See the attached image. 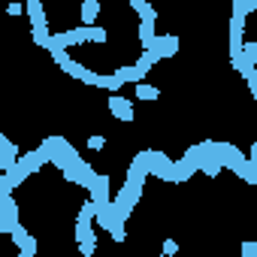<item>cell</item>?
<instances>
[{
  "label": "cell",
  "instance_id": "1",
  "mask_svg": "<svg viewBox=\"0 0 257 257\" xmlns=\"http://www.w3.org/2000/svg\"><path fill=\"white\" fill-rule=\"evenodd\" d=\"M0 203H4V215H0V230L4 233H13L16 224H19V206L10 194H0Z\"/></svg>",
  "mask_w": 257,
  "mask_h": 257
},
{
  "label": "cell",
  "instance_id": "2",
  "mask_svg": "<svg viewBox=\"0 0 257 257\" xmlns=\"http://www.w3.org/2000/svg\"><path fill=\"white\" fill-rule=\"evenodd\" d=\"M109 112L115 115V118H121V121H134L137 115H134V103L127 100V97H121V94H109Z\"/></svg>",
  "mask_w": 257,
  "mask_h": 257
},
{
  "label": "cell",
  "instance_id": "3",
  "mask_svg": "<svg viewBox=\"0 0 257 257\" xmlns=\"http://www.w3.org/2000/svg\"><path fill=\"white\" fill-rule=\"evenodd\" d=\"M16 164H19V149L13 146L10 137H0V170L10 173V170H16Z\"/></svg>",
  "mask_w": 257,
  "mask_h": 257
},
{
  "label": "cell",
  "instance_id": "4",
  "mask_svg": "<svg viewBox=\"0 0 257 257\" xmlns=\"http://www.w3.org/2000/svg\"><path fill=\"white\" fill-rule=\"evenodd\" d=\"M91 200H97L100 206H106V203H112L109 200V176H94V182H91Z\"/></svg>",
  "mask_w": 257,
  "mask_h": 257
},
{
  "label": "cell",
  "instance_id": "5",
  "mask_svg": "<svg viewBox=\"0 0 257 257\" xmlns=\"http://www.w3.org/2000/svg\"><path fill=\"white\" fill-rule=\"evenodd\" d=\"M28 7V19H31V28H49V16L43 10V0H31Z\"/></svg>",
  "mask_w": 257,
  "mask_h": 257
},
{
  "label": "cell",
  "instance_id": "6",
  "mask_svg": "<svg viewBox=\"0 0 257 257\" xmlns=\"http://www.w3.org/2000/svg\"><path fill=\"white\" fill-rule=\"evenodd\" d=\"M115 76H118L124 85H127V82H134V85H137V82H143L146 73H143L137 64H121V67H115Z\"/></svg>",
  "mask_w": 257,
  "mask_h": 257
},
{
  "label": "cell",
  "instance_id": "7",
  "mask_svg": "<svg viewBox=\"0 0 257 257\" xmlns=\"http://www.w3.org/2000/svg\"><path fill=\"white\" fill-rule=\"evenodd\" d=\"M254 64H257V61H254V58H248L245 52H242L239 58H233V70H236V73H242V79H245V82L257 73V67H254Z\"/></svg>",
  "mask_w": 257,
  "mask_h": 257
},
{
  "label": "cell",
  "instance_id": "8",
  "mask_svg": "<svg viewBox=\"0 0 257 257\" xmlns=\"http://www.w3.org/2000/svg\"><path fill=\"white\" fill-rule=\"evenodd\" d=\"M73 236H76V242H97V233H94L91 221H85V218H76Z\"/></svg>",
  "mask_w": 257,
  "mask_h": 257
},
{
  "label": "cell",
  "instance_id": "9",
  "mask_svg": "<svg viewBox=\"0 0 257 257\" xmlns=\"http://www.w3.org/2000/svg\"><path fill=\"white\" fill-rule=\"evenodd\" d=\"M158 52H161V58H173L179 52V37H173V34L158 37Z\"/></svg>",
  "mask_w": 257,
  "mask_h": 257
},
{
  "label": "cell",
  "instance_id": "10",
  "mask_svg": "<svg viewBox=\"0 0 257 257\" xmlns=\"http://www.w3.org/2000/svg\"><path fill=\"white\" fill-rule=\"evenodd\" d=\"M100 16V0H82V25H94Z\"/></svg>",
  "mask_w": 257,
  "mask_h": 257
},
{
  "label": "cell",
  "instance_id": "11",
  "mask_svg": "<svg viewBox=\"0 0 257 257\" xmlns=\"http://www.w3.org/2000/svg\"><path fill=\"white\" fill-rule=\"evenodd\" d=\"M137 100H158L161 97V88H155V85H146V82H137Z\"/></svg>",
  "mask_w": 257,
  "mask_h": 257
},
{
  "label": "cell",
  "instance_id": "12",
  "mask_svg": "<svg viewBox=\"0 0 257 257\" xmlns=\"http://www.w3.org/2000/svg\"><path fill=\"white\" fill-rule=\"evenodd\" d=\"M52 58H55V64H58L64 73H70V67H73V58L67 55V49H58V52H52Z\"/></svg>",
  "mask_w": 257,
  "mask_h": 257
},
{
  "label": "cell",
  "instance_id": "13",
  "mask_svg": "<svg viewBox=\"0 0 257 257\" xmlns=\"http://www.w3.org/2000/svg\"><path fill=\"white\" fill-rule=\"evenodd\" d=\"M19 248H22V257H37V239H34L31 233L22 239V245H19Z\"/></svg>",
  "mask_w": 257,
  "mask_h": 257
},
{
  "label": "cell",
  "instance_id": "14",
  "mask_svg": "<svg viewBox=\"0 0 257 257\" xmlns=\"http://www.w3.org/2000/svg\"><path fill=\"white\" fill-rule=\"evenodd\" d=\"M91 152H100L103 146H106V137H100V134H94V137H88V143H85Z\"/></svg>",
  "mask_w": 257,
  "mask_h": 257
},
{
  "label": "cell",
  "instance_id": "15",
  "mask_svg": "<svg viewBox=\"0 0 257 257\" xmlns=\"http://www.w3.org/2000/svg\"><path fill=\"white\" fill-rule=\"evenodd\" d=\"M140 19H149V22H158V10H155L152 4H146V7L140 10Z\"/></svg>",
  "mask_w": 257,
  "mask_h": 257
},
{
  "label": "cell",
  "instance_id": "16",
  "mask_svg": "<svg viewBox=\"0 0 257 257\" xmlns=\"http://www.w3.org/2000/svg\"><path fill=\"white\" fill-rule=\"evenodd\" d=\"M161 251L170 257V254H179V242L176 239H164V245H161Z\"/></svg>",
  "mask_w": 257,
  "mask_h": 257
},
{
  "label": "cell",
  "instance_id": "17",
  "mask_svg": "<svg viewBox=\"0 0 257 257\" xmlns=\"http://www.w3.org/2000/svg\"><path fill=\"white\" fill-rule=\"evenodd\" d=\"M242 52H245L248 58H254V61H257V43H254V40H245V46H242Z\"/></svg>",
  "mask_w": 257,
  "mask_h": 257
},
{
  "label": "cell",
  "instance_id": "18",
  "mask_svg": "<svg viewBox=\"0 0 257 257\" xmlns=\"http://www.w3.org/2000/svg\"><path fill=\"white\" fill-rule=\"evenodd\" d=\"M79 251H82L85 257H91V254L97 251V242H79Z\"/></svg>",
  "mask_w": 257,
  "mask_h": 257
},
{
  "label": "cell",
  "instance_id": "19",
  "mask_svg": "<svg viewBox=\"0 0 257 257\" xmlns=\"http://www.w3.org/2000/svg\"><path fill=\"white\" fill-rule=\"evenodd\" d=\"M242 254L245 257H257V245L254 242H242Z\"/></svg>",
  "mask_w": 257,
  "mask_h": 257
},
{
  "label": "cell",
  "instance_id": "20",
  "mask_svg": "<svg viewBox=\"0 0 257 257\" xmlns=\"http://www.w3.org/2000/svg\"><path fill=\"white\" fill-rule=\"evenodd\" d=\"M7 13H10V16H22V13H25V7H22V4H10V7H7Z\"/></svg>",
  "mask_w": 257,
  "mask_h": 257
},
{
  "label": "cell",
  "instance_id": "21",
  "mask_svg": "<svg viewBox=\"0 0 257 257\" xmlns=\"http://www.w3.org/2000/svg\"><path fill=\"white\" fill-rule=\"evenodd\" d=\"M146 4H149V0H131V7H134V10H137V13H140V10H143V7H146Z\"/></svg>",
  "mask_w": 257,
  "mask_h": 257
}]
</instances>
